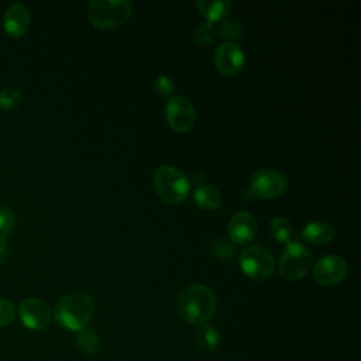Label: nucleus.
Listing matches in <instances>:
<instances>
[{"label":"nucleus","instance_id":"19","mask_svg":"<svg viewBox=\"0 0 361 361\" xmlns=\"http://www.w3.org/2000/svg\"><path fill=\"white\" fill-rule=\"evenodd\" d=\"M78 347L87 355H93L100 348V340L94 330L92 329H83L76 336Z\"/></svg>","mask_w":361,"mask_h":361},{"label":"nucleus","instance_id":"13","mask_svg":"<svg viewBox=\"0 0 361 361\" xmlns=\"http://www.w3.org/2000/svg\"><path fill=\"white\" fill-rule=\"evenodd\" d=\"M30 23H31L30 11L21 3H14L4 11L3 28L10 37H14V38L23 37L28 31Z\"/></svg>","mask_w":361,"mask_h":361},{"label":"nucleus","instance_id":"4","mask_svg":"<svg viewBox=\"0 0 361 361\" xmlns=\"http://www.w3.org/2000/svg\"><path fill=\"white\" fill-rule=\"evenodd\" d=\"M130 16L131 3L128 0H93L87 6L89 21L103 30L123 25Z\"/></svg>","mask_w":361,"mask_h":361},{"label":"nucleus","instance_id":"20","mask_svg":"<svg viewBox=\"0 0 361 361\" xmlns=\"http://www.w3.org/2000/svg\"><path fill=\"white\" fill-rule=\"evenodd\" d=\"M16 216L10 207H0V258L6 254L7 235L13 228Z\"/></svg>","mask_w":361,"mask_h":361},{"label":"nucleus","instance_id":"7","mask_svg":"<svg viewBox=\"0 0 361 361\" xmlns=\"http://www.w3.org/2000/svg\"><path fill=\"white\" fill-rule=\"evenodd\" d=\"M288 188L286 176L272 168L257 171L250 182V192L259 199H275L285 193Z\"/></svg>","mask_w":361,"mask_h":361},{"label":"nucleus","instance_id":"8","mask_svg":"<svg viewBox=\"0 0 361 361\" xmlns=\"http://www.w3.org/2000/svg\"><path fill=\"white\" fill-rule=\"evenodd\" d=\"M165 118L173 131L188 133L196 120L195 106L185 96H172L165 106Z\"/></svg>","mask_w":361,"mask_h":361},{"label":"nucleus","instance_id":"12","mask_svg":"<svg viewBox=\"0 0 361 361\" xmlns=\"http://www.w3.org/2000/svg\"><path fill=\"white\" fill-rule=\"evenodd\" d=\"M227 230L234 244H247L257 234V220L250 212L238 210L231 216Z\"/></svg>","mask_w":361,"mask_h":361},{"label":"nucleus","instance_id":"10","mask_svg":"<svg viewBox=\"0 0 361 361\" xmlns=\"http://www.w3.org/2000/svg\"><path fill=\"white\" fill-rule=\"evenodd\" d=\"M18 314L23 324L31 330H44L49 326L52 313L49 306L37 298L24 299L20 303Z\"/></svg>","mask_w":361,"mask_h":361},{"label":"nucleus","instance_id":"11","mask_svg":"<svg viewBox=\"0 0 361 361\" xmlns=\"http://www.w3.org/2000/svg\"><path fill=\"white\" fill-rule=\"evenodd\" d=\"M244 62L245 56L243 49L233 41L221 42L214 52V65L223 75H237L243 69Z\"/></svg>","mask_w":361,"mask_h":361},{"label":"nucleus","instance_id":"25","mask_svg":"<svg viewBox=\"0 0 361 361\" xmlns=\"http://www.w3.org/2000/svg\"><path fill=\"white\" fill-rule=\"evenodd\" d=\"M154 86H155V90L164 97H169V96L172 97V93L175 90V83L172 78L168 75H158L154 80Z\"/></svg>","mask_w":361,"mask_h":361},{"label":"nucleus","instance_id":"5","mask_svg":"<svg viewBox=\"0 0 361 361\" xmlns=\"http://www.w3.org/2000/svg\"><path fill=\"white\" fill-rule=\"evenodd\" d=\"M243 274L254 281H267L272 276L275 261L272 252L264 245H250L238 257Z\"/></svg>","mask_w":361,"mask_h":361},{"label":"nucleus","instance_id":"22","mask_svg":"<svg viewBox=\"0 0 361 361\" xmlns=\"http://www.w3.org/2000/svg\"><path fill=\"white\" fill-rule=\"evenodd\" d=\"M214 34H216L214 25L209 21H203L196 27L195 39L200 45H209L214 39Z\"/></svg>","mask_w":361,"mask_h":361},{"label":"nucleus","instance_id":"1","mask_svg":"<svg viewBox=\"0 0 361 361\" xmlns=\"http://www.w3.org/2000/svg\"><path fill=\"white\" fill-rule=\"evenodd\" d=\"M217 299L213 290L202 283H192L185 286L176 302L179 316L190 324L206 323L216 310Z\"/></svg>","mask_w":361,"mask_h":361},{"label":"nucleus","instance_id":"2","mask_svg":"<svg viewBox=\"0 0 361 361\" xmlns=\"http://www.w3.org/2000/svg\"><path fill=\"white\" fill-rule=\"evenodd\" d=\"M94 314V300L86 292H72L63 296L54 309V319L66 330L80 331Z\"/></svg>","mask_w":361,"mask_h":361},{"label":"nucleus","instance_id":"18","mask_svg":"<svg viewBox=\"0 0 361 361\" xmlns=\"http://www.w3.org/2000/svg\"><path fill=\"white\" fill-rule=\"evenodd\" d=\"M269 230H271V234L275 237V240L279 243L289 244V243L295 241L293 240L295 238L293 227H292L290 221L282 216H275L271 219Z\"/></svg>","mask_w":361,"mask_h":361},{"label":"nucleus","instance_id":"6","mask_svg":"<svg viewBox=\"0 0 361 361\" xmlns=\"http://www.w3.org/2000/svg\"><path fill=\"white\" fill-rule=\"evenodd\" d=\"M312 268V252L299 241L286 244L279 257L278 269L283 279L298 281L303 278Z\"/></svg>","mask_w":361,"mask_h":361},{"label":"nucleus","instance_id":"14","mask_svg":"<svg viewBox=\"0 0 361 361\" xmlns=\"http://www.w3.org/2000/svg\"><path fill=\"white\" fill-rule=\"evenodd\" d=\"M336 235V228L330 221L316 220L307 223L302 230V240L312 245H324L330 243Z\"/></svg>","mask_w":361,"mask_h":361},{"label":"nucleus","instance_id":"3","mask_svg":"<svg viewBox=\"0 0 361 361\" xmlns=\"http://www.w3.org/2000/svg\"><path fill=\"white\" fill-rule=\"evenodd\" d=\"M154 189L157 195L169 204H178L190 193V179L176 166L162 165L154 172Z\"/></svg>","mask_w":361,"mask_h":361},{"label":"nucleus","instance_id":"21","mask_svg":"<svg viewBox=\"0 0 361 361\" xmlns=\"http://www.w3.org/2000/svg\"><path fill=\"white\" fill-rule=\"evenodd\" d=\"M212 252L220 261H231L235 255V248H234L233 243H230L224 238H216L212 244Z\"/></svg>","mask_w":361,"mask_h":361},{"label":"nucleus","instance_id":"16","mask_svg":"<svg viewBox=\"0 0 361 361\" xmlns=\"http://www.w3.org/2000/svg\"><path fill=\"white\" fill-rule=\"evenodd\" d=\"M193 200L203 210H214L221 204V193L213 185H200L193 192Z\"/></svg>","mask_w":361,"mask_h":361},{"label":"nucleus","instance_id":"24","mask_svg":"<svg viewBox=\"0 0 361 361\" xmlns=\"http://www.w3.org/2000/svg\"><path fill=\"white\" fill-rule=\"evenodd\" d=\"M21 102V93L16 87H4L0 92V107L1 109H14Z\"/></svg>","mask_w":361,"mask_h":361},{"label":"nucleus","instance_id":"9","mask_svg":"<svg viewBox=\"0 0 361 361\" xmlns=\"http://www.w3.org/2000/svg\"><path fill=\"white\" fill-rule=\"evenodd\" d=\"M348 265L340 255L329 254L316 261L313 265V278L322 286H333L344 281Z\"/></svg>","mask_w":361,"mask_h":361},{"label":"nucleus","instance_id":"26","mask_svg":"<svg viewBox=\"0 0 361 361\" xmlns=\"http://www.w3.org/2000/svg\"><path fill=\"white\" fill-rule=\"evenodd\" d=\"M14 319H16L14 305L7 299L0 298V327H6L11 324Z\"/></svg>","mask_w":361,"mask_h":361},{"label":"nucleus","instance_id":"15","mask_svg":"<svg viewBox=\"0 0 361 361\" xmlns=\"http://www.w3.org/2000/svg\"><path fill=\"white\" fill-rule=\"evenodd\" d=\"M196 6L206 21L213 24L214 21L223 20L228 14L233 3L230 0H197Z\"/></svg>","mask_w":361,"mask_h":361},{"label":"nucleus","instance_id":"17","mask_svg":"<svg viewBox=\"0 0 361 361\" xmlns=\"http://www.w3.org/2000/svg\"><path fill=\"white\" fill-rule=\"evenodd\" d=\"M195 341H196V344L200 350L210 353V351H214L219 347L220 334H219L216 327H213L207 323H203V324H199L196 327Z\"/></svg>","mask_w":361,"mask_h":361},{"label":"nucleus","instance_id":"23","mask_svg":"<svg viewBox=\"0 0 361 361\" xmlns=\"http://www.w3.org/2000/svg\"><path fill=\"white\" fill-rule=\"evenodd\" d=\"M244 27L240 21L235 20H227L220 27V35L226 39H238L243 37Z\"/></svg>","mask_w":361,"mask_h":361}]
</instances>
